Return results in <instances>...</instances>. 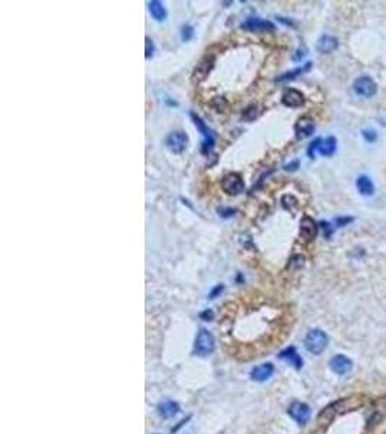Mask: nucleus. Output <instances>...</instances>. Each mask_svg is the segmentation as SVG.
Returning <instances> with one entry per match:
<instances>
[{
	"label": "nucleus",
	"instance_id": "obj_1",
	"mask_svg": "<svg viewBox=\"0 0 386 434\" xmlns=\"http://www.w3.org/2000/svg\"><path fill=\"white\" fill-rule=\"evenodd\" d=\"M304 344L310 353L320 355L326 350L327 344H328V337L323 330L312 329L307 333V336L304 339Z\"/></svg>",
	"mask_w": 386,
	"mask_h": 434
},
{
	"label": "nucleus",
	"instance_id": "obj_2",
	"mask_svg": "<svg viewBox=\"0 0 386 434\" xmlns=\"http://www.w3.org/2000/svg\"><path fill=\"white\" fill-rule=\"evenodd\" d=\"M216 347L214 336L207 329H200L194 343V353L198 356H208Z\"/></svg>",
	"mask_w": 386,
	"mask_h": 434
},
{
	"label": "nucleus",
	"instance_id": "obj_3",
	"mask_svg": "<svg viewBox=\"0 0 386 434\" xmlns=\"http://www.w3.org/2000/svg\"><path fill=\"white\" fill-rule=\"evenodd\" d=\"M222 190L226 194L238 195L245 190V181L238 172H230L222 178Z\"/></svg>",
	"mask_w": 386,
	"mask_h": 434
},
{
	"label": "nucleus",
	"instance_id": "obj_4",
	"mask_svg": "<svg viewBox=\"0 0 386 434\" xmlns=\"http://www.w3.org/2000/svg\"><path fill=\"white\" fill-rule=\"evenodd\" d=\"M353 90L357 96L368 99V97H373L376 94L378 87H376V83L373 81V78L368 77V75H362L353 83Z\"/></svg>",
	"mask_w": 386,
	"mask_h": 434
},
{
	"label": "nucleus",
	"instance_id": "obj_5",
	"mask_svg": "<svg viewBox=\"0 0 386 434\" xmlns=\"http://www.w3.org/2000/svg\"><path fill=\"white\" fill-rule=\"evenodd\" d=\"M191 118H193L195 128L198 129V132L201 134V138H203V146H201V150H203L204 153H208L210 150L213 149V146H214V138H213V134H211V131L208 129L207 125L201 120L200 116H197L195 113H191Z\"/></svg>",
	"mask_w": 386,
	"mask_h": 434
},
{
	"label": "nucleus",
	"instance_id": "obj_6",
	"mask_svg": "<svg viewBox=\"0 0 386 434\" xmlns=\"http://www.w3.org/2000/svg\"><path fill=\"white\" fill-rule=\"evenodd\" d=\"M187 144H188V136H187L185 132H181V131L171 132L165 139L166 148L171 152H174V153H181L182 150L187 148Z\"/></svg>",
	"mask_w": 386,
	"mask_h": 434
},
{
	"label": "nucleus",
	"instance_id": "obj_7",
	"mask_svg": "<svg viewBox=\"0 0 386 434\" xmlns=\"http://www.w3.org/2000/svg\"><path fill=\"white\" fill-rule=\"evenodd\" d=\"M288 414L295 420L298 424H305L311 417V410L305 403L294 401L288 408Z\"/></svg>",
	"mask_w": 386,
	"mask_h": 434
},
{
	"label": "nucleus",
	"instance_id": "obj_8",
	"mask_svg": "<svg viewBox=\"0 0 386 434\" xmlns=\"http://www.w3.org/2000/svg\"><path fill=\"white\" fill-rule=\"evenodd\" d=\"M317 232H318V226L317 223L312 220L310 216H304L301 219V223H299V233H301V238L305 240H312L315 236H317Z\"/></svg>",
	"mask_w": 386,
	"mask_h": 434
},
{
	"label": "nucleus",
	"instance_id": "obj_9",
	"mask_svg": "<svg viewBox=\"0 0 386 434\" xmlns=\"http://www.w3.org/2000/svg\"><path fill=\"white\" fill-rule=\"evenodd\" d=\"M242 28L246 30H275V25L269 20L260 17H249L242 23Z\"/></svg>",
	"mask_w": 386,
	"mask_h": 434
},
{
	"label": "nucleus",
	"instance_id": "obj_10",
	"mask_svg": "<svg viewBox=\"0 0 386 434\" xmlns=\"http://www.w3.org/2000/svg\"><path fill=\"white\" fill-rule=\"evenodd\" d=\"M273 371H275L273 365L266 362V363H262V365L255 366L252 371H251V378H252L253 381H256V382H265L266 379H269L273 375Z\"/></svg>",
	"mask_w": 386,
	"mask_h": 434
},
{
	"label": "nucleus",
	"instance_id": "obj_11",
	"mask_svg": "<svg viewBox=\"0 0 386 434\" xmlns=\"http://www.w3.org/2000/svg\"><path fill=\"white\" fill-rule=\"evenodd\" d=\"M282 103L286 107H301L305 103V96L299 90L288 89L282 94Z\"/></svg>",
	"mask_w": 386,
	"mask_h": 434
},
{
	"label": "nucleus",
	"instance_id": "obj_12",
	"mask_svg": "<svg viewBox=\"0 0 386 434\" xmlns=\"http://www.w3.org/2000/svg\"><path fill=\"white\" fill-rule=\"evenodd\" d=\"M330 368L334 374L344 375L352 369V360L346 358L344 355H337L330 360Z\"/></svg>",
	"mask_w": 386,
	"mask_h": 434
},
{
	"label": "nucleus",
	"instance_id": "obj_13",
	"mask_svg": "<svg viewBox=\"0 0 386 434\" xmlns=\"http://www.w3.org/2000/svg\"><path fill=\"white\" fill-rule=\"evenodd\" d=\"M279 359L283 360V362H286V363L291 365V366H294L295 369H301V368H302V359H301L299 353L297 352V349L292 347V346L283 349L282 352L279 353Z\"/></svg>",
	"mask_w": 386,
	"mask_h": 434
},
{
	"label": "nucleus",
	"instance_id": "obj_14",
	"mask_svg": "<svg viewBox=\"0 0 386 434\" xmlns=\"http://www.w3.org/2000/svg\"><path fill=\"white\" fill-rule=\"evenodd\" d=\"M315 129V125H314V120L308 116H304L301 119H298V122L295 123V134H297V138H307V136L312 135Z\"/></svg>",
	"mask_w": 386,
	"mask_h": 434
},
{
	"label": "nucleus",
	"instance_id": "obj_15",
	"mask_svg": "<svg viewBox=\"0 0 386 434\" xmlns=\"http://www.w3.org/2000/svg\"><path fill=\"white\" fill-rule=\"evenodd\" d=\"M213 65H214V58L211 55L204 57L203 60L200 61V64L197 65V68L194 70V80H197V81L204 80L208 75V73L211 71Z\"/></svg>",
	"mask_w": 386,
	"mask_h": 434
},
{
	"label": "nucleus",
	"instance_id": "obj_16",
	"mask_svg": "<svg viewBox=\"0 0 386 434\" xmlns=\"http://www.w3.org/2000/svg\"><path fill=\"white\" fill-rule=\"evenodd\" d=\"M337 46H339V41L334 36H331V35H323V36H320V39L317 42V49L321 54H330V52L336 51Z\"/></svg>",
	"mask_w": 386,
	"mask_h": 434
},
{
	"label": "nucleus",
	"instance_id": "obj_17",
	"mask_svg": "<svg viewBox=\"0 0 386 434\" xmlns=\"http://www.w3.org/2000/svg\"><path fill=\"white\" fill-rule=\"evenodd\" d=\"M179 413V405L175 403V401H171V400H166V401H162L161 404L158 405V414L162 417V419H172L175 417Z\"/></svg>",
	"mask_w": 386,
	"mask_h": 434
},
{
	"label": "nucleus",
	"instance_id": "obj_18",
	"mask_svg": "<svg viewBox=\"0 0 386 434\" xmlns=\"http://www.w3.org/2000/svg\"><path fill=\"white\" fill-rule=\"evenodd\" d=\"M356 187L359 193L363 195H372L375 193V185L368 175H360L356 181Z\"/></svg>",
	"mask_w": 386,
	"mask_h": 434
},
{
	"label": "nucleus",
	"instance_id": "obj_19",
	"mask_svg": "<svg viewBox=\"0 0 386 434\" xmlns=\"http://www.w3.org/2000/svg\"><path fill=\"white\" fill-rule=\"evenodd\" d=\"M149 6V12H150V15H152V17L155 19V20H165L166 19V10H165V7H163V4L161 3V1H158V0H152V1H149L148 3Z\"/></svg>",
	"mask_w": 386,
	"mask_h": 434
},
{
	"label": "nucleus",
	"instance_id": "obj_20",
	"mask_svg": "<svg viewBox=\"0 0 386 434\" xmlns=\"http://www.w3.org/2000/svg\"><path fill=\"white\" fill-rule=\"evenodd\" d=\"M336 148H337V141H336V138L328 136L327 139L321 141V144H320V146H318V152H320L321 155H324V156H330V155H333V153L336 152Z\"/></svg>",
	"mask_w": 386,
	"mask_h": 434
},
{
	"label": "nucleus",
	"instance_id": "obj_21",
	"mask_svg": "<svg viewBox=\"0 0 386 434\" xmlns=\"http://www.w3.org/2000/svg\"><path fill=\"white\" fill-rule=\"evenodd\" d=\"M310 68H311V62H307L304 67H299V68L294 70V71H291V73H286V74L278 77V78H276V81H286V80H292V78H295V77H298L299 74H302V73L308 71Z\"/></svg>",
	"mask_w": 386,
	"mask_h": 434
},
{
	"label": "nucleus",
	"instance_id": "obj_22",
	"mask_svg": "<svg viewBox=\"0 0 386 434\" xmlns=\"http://www.w3.org/2000/svg\"><path fill=\"white\" fill-rule=\"evenodd\" d=\"M257 116V107L256 106H251V107H248L245 112H243V115H242V118L245 120H253Z\"/></svg>",
	"mask_w": 386,
	"mask_h": 434
},
{
	"label": "nucleus",
	"instance_id": "obj_23",
	"mask_svg": "<svg viewBox=\"0 0 386 434\" xmlns=\"http://www.w3.org/2000/svg\"><path fill=\"white\" fill-rule=\"evenodd\" d=\"M193 35H194L193 26H184L182 30H181V38H182V41H190V39L193 38Z\"/></svg>",
	"mask_w": 386,
	"mask_h": 434
},
{
	"label": "nucleus",
	"instance_id": "obj_24",
	"mask_svg": "<svg viewBox=\"0 0 386 434\" xmlns=\"http://www.w3.org/2000/svg\"><path fill=\"white\" fill-rule=\"evenodd\" d=\"M145 41H146V42H145V45H146V48H145V57H146V58H150V57L153 55L155 46H153L152 39H150V38H148V36H146V39H145Z\"/></svg>",
	"mask_w": 386,
	"mask_h": 434
},
{
	"label": "nucleus",
	"instance_id": "obj_25",
	"mask_svg": "<svg viewBox=\"0 0 386 434\" xmlns=\"http://www.w3.org/2000/svg\"><path fill=\"white\" fill-rule=\"evenodd\" d=\"M362 135H363V138H365L368 142H375V141H376V138H378V135H376V131H373V129H366V131H363V132H362Z\"/></svg>",
	"mask_w": 386,
	"mask_h": 434
},
{
	"label": "nucleus",
	"instance_id": "obj_26",
	"mask_svg": "<svg viewBox=\"0 0 386 434\" xmlns=\"http://www.w3.org/2000/svg\"><path fill=\"white\" fill-rule=\"evenodd\" d=\"M320 144H321V139H315V141L311 144V146H310V149H308V155H310L311 158L314 156V150L318 149Z\"/></svg>",
	"mask_w": 386,
	"mask_h": 434
},
{
	"label": "nucleus",
	"instance_id": "obj_27",
	"mask_svg": "<svg viewBox=\"0 0 386 434\" xmlns=\"http://www.w3.org/2000/svg\"><path fill=\"white\" fill-rule=\"evenodd\" d=\"M223 291V285H217L213 291H211V294H210V298H216L217 297V294L219 292H222Z\"/></svg>",
	"mask_w": 386,
	"mask_h": 434
},
{
	"label": "nucleus",
	"instance_id": "obj_28",
	"mask_svg": "<svg viewBox=\"0 0 386 434\" xmlns=\"http://www.w3.org/2000/svg\"><path fill=\"white\" fill-rule=\"evenodd\" d=\"M219 213L223 216V217H229V216H232L233 213H235V210L232 209H219Z\"/></svg>",
	"mask_w": 386,
	"mask_h": 434
},
{
	"label": "nucleus",
	"instance_id": "obj_29",
	"mask_svg": "<svg viewBox=\"0 0 386 434\" xmlns=\"http://www.w3.org/2000/svg\"><path fill=\"white\" fill-rule=\"evenodd\" d=\"M200 317H201L203 320H211V318H213V311H211V310H206L204 313L200 314Z\"/></svg>",
	"mask_w": 386,
	"mask_h": 434
},
{
	"label": "nucleus",
	"instance_id": "obj_30",
	"mask_svg": "<svg viewBox=\"0 0 386 434\" xmlns=\"http://www.w3.org/2000/svg\"><path fill=\"white\" fill-rule=\"evenodd\" d=\"M353 219L352 217H346V219H336V223L342 227L343 225H346V223H349V222H352Z\"/></svg>",
	"mask_w": 386,
	"mask_h": 434
},
{
	"label": "nucleus",
	"instance_id": "obj_31",
	"mask_svg": "<svg viewBox=\"0 0 386 434\" xmlns=\"http://www.w3.org/2000/svg\"><path fill=\"white\" fill-rule=\"evenodd\" d=\"M298 52H299V54L294 55V60L295 61H299L301 58H302V57H304V55H305V49H298Z\"/></svg>",
	"mask_w": 386,
	"mask_h": 434
}]
</instances>
